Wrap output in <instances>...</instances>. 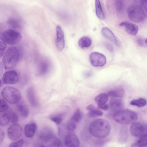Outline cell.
Wrapping results in <instances>:
<instances>
[{
	"instance_id": "obj_1",
	"label": "cell",
	"mask_w": 147,
	"mask_h": 147,
	"mask_svg": "<svg viewBox=\"0 0 147 147\" xmlns=\"http://www.w3.org/2000/svg\"><path fill=\"white\" fill-rule=\"evenodd\" d=\"M110 125L107 120L98 119L92 121L89 127L90 134L95 137L101 138L105 137L109 134Z\"/></svg>"
},
{
	"instance_id": "obj_2",
	"label": "cell",
	"mask_w": 147,
	"mask_h": 147,
	"mask_svg": "<svg viewBox=\"0 0 147 147\" xmlns=\"http://www.w3.org/2000/svg\"><path fill=\"white\" fill-rule=\"evenodd\" d=\"M20 59V53L18 49L15 46L9 47L5 52L2 61L5 68L10 69L14 68Z\"/></svg>"
},
{
	"instance_id": "obj_3",
	"label": "cell",
	"mask_w": 147,
	"mask_h": 147,
	"mask_svg": "<svg viewBox=\"0 0 147 147\" xmlns=\"http://www.w3.org/2000/svg\"><path fill=\"white\" fill-rule=\"evenodd\" d=\"M113 119L121 124L127 125L132 123L137 119V115L136 112L129 109H122L113 116Z\"/></svg>"
},
{
	"instance_id": "obj_4",
	"label": "cell",
	"mask_w": 147,
	"mask_h": 147,
	"mask_svg": "<svg viewBox=\"0 0 147 147\" xmlns=\"http://www.w3.org/2000/svg\"><path fill=\"white\" fill-rule=\"evenodd\" d=\"M1 41L10 45H14L19 43L22 38L21 34L18 31L12 29L4 30L1 35Z\"/></svg>"
},
{
	"instance_id": "obj_5",
	"label": "cell",
	"mask_w": 147,
	"mask_h": 147,
	"mask_svg": "<svg viewBox=\"0 0 147 147\" xmlns=\"http://www.w3.org/2000/svg\"><path fill=\"white\" fill-rule=\"evenodd\" d=\"M1 94L6 101L12 104L19 102L21 98V94L17 89L11 86L4 87L1 91Z\"/></svg>"
},
{
	"instance_id": "obj_6",
	"label": "cell",
	"mask_w": 147,
	"mask_h": 147,
	"mask_svg": "<svg viewBox=\"0 0 147 147\" xmlns=\"http://www.w3.org/2000/svg\"><path fill=\"white\" fill-rule=\"evenodd\" d=\"M127 13L129 19L136 22H142L146 16L141 6L137 5L129 6L127 9Z\"/></svg>"
},
{
	"instance_id": "obj_7",
	"label": "cell",
	"mask_w": 147,
	"mask_h": 147,
	"mask_svg": "<svg viewBox=\"0 0 147 147\" xmlns=\"http://www.w3.org/2000/svg\"><path fill=\"white\" fill-rule=\"evenodd\" d=\"M90 60L92 66L95 67H101L106 63V58L103 54L97 52L92 53L90 55Z\"/></svg>"
},
{
	"instance_id": "obj_8",
	"label": "cell",
	"mask_w": 147,
	"mask_h": 147,
	"mask_svg": "<svg viewBox=\"0 0 147 147\" xmlns=\"http://www.w3.org/2000/svg\"><path fill=\"white\" fill-rule=\"evenodd\" d=\"M22 132L21 126L15 123L11 125L7 129V135L9 138L12 140L18 139L21 136Z\"/></svg>"
},
{
	"instance_id": "obj_9",
	"label": "cell",
	"mask_w": 147,
	"mask_h": 147,
	"mask_svg": "<svg viewBox=\"0 0 147 147\" xmlns=\"http://www.w3.org/2000/svg\"><path fill=\"white\" fill-rule=\"evenodd\" d=\"M19 76L18 72L14 70L6 71L2 78L3 82L5 84H13L18 81Z\"/></svg>"
},
{
	"instance_id": "obj_10",
	"label": "cell",
	"mask_w": 147,
	"mask_h": 147,
	"mask_svg": "<svg viewBox=\"0 0 147 147\" xmlns=\"http://www.w3.org/2000/svg\"><path fill=\"white\" fill-rule=\"evenodd\" d=\"M56 46L58 50L61 51L63 50L65 46L64 33L61 27L58 25L56 27Z\"/></svg>"
},
{
	"instance_id": "obj_11",
	"label": "cell",
	"mask_w": 147,
	"mask_h": 147,
	"mask_svg": "<svg viewBox=\"0 0 147 147\" xmlns=\"http://www.w3.org/2000/svg\"><path fill=\"white\" fill-rule=\"evenodd\" d=\"M64 143L66 147H79L80 144L78 137L72 132L68 133L65 136Z\"/></svg>"
},
{
	"instance_id": "obj_12",
	"label": "cell",
	"mask_w": 147,
	"mask_h": 147,
	"mask_svg": "<svg viewBox=\"0 0 147 147\" xmlns=\"http://www.w3.org/2000/svg\"><path fill=\"white\" fill-rule=\"evenodd\" d=\"M109 107L112 115L117 112L123 109L124 104L121 100L118 98H112L110 101Z\"/></svg>"
},
{
	"instance_id": "obj_13",
	"label": "cell",
	"mask_w": 147,
	"mask_h": 147,
	"mask_svg": "<svg viewBox=\"0 0 147 147\" xmlns=\"http://www.w3.org/2000/svg\"><path fill=\"white\" fill-rule=\"evenodd\" d=\"M130 131L133 136L136 137L141 136L144 134V128L140 123L135 122L130 126Z\"/></svg>"
},
{
	"instance_id": "obj_14",
	"label": "cell",
	"mask_w": 147,
	"mask_h": 147,
	"mask_svg": "<svg viewBox=\"0 0 147 147\" xmlns=\"http://www.w3.org/2000/svg\"><path fill=\"white\" fill-rule=\"evenodd\" d=\"M119 25L120 26L124 27L126 32L131 35H136L138 31V26L136 24L129 22H123L120 23Z\"/></svg>"
},
{
	"instance_id": "obj_15",
	"label": "cell",
	"mask_w": 147,
	"mask_h": 147,
	"mask_svg": "<svg viewBox=\"0 0 147 147\" xmlns=\"http://www.w3.org/2000/svg\"><path fill=\"white\" fill-rule=\"evenodd\" d=\"M101 32L106 38L109 40L118 47L120 46V43L113 32L109 29L104 27L101 30Z\"/></svg>"
},
{
	"instance_id": "obj_16",
	"label": "cell",
	"mask_w": 147,
	"mask_h": 147,
	"mask_svg": "<svg viewBox=\"0 0 147 147\" xmlns=\"http://www.w3.org/2000/svg\"><path fill=\"white\" fill-rule=\"evenodd\" d=\"M38 136L43 142H46L54 136L53 131L50 128L45 127L40 131Z\"/></svg>"
},
{
	"instance_id": "obj_17",
	"label": "cell",
	"mask_w": 147,
	"mask_h": 147,
	"mask_svg": "<svg viewBox=\"0 0 147 147\" xmlns=\"http://www.w3.org/2000/svg\"><path fill=\"white\" fill-rule=\"evenodd\" d=\"M41 147H63L61 141L57 138L53 136L49 140L43 142Z\"/></svg>"
},
{
	"instance_id": "obj_18",
	"label": "cell",
	"mask_w": 147,
	"mask_h": 147,
	"mask_svg": "<svg viewBox=\"0 0 147 147\" xmlns=\"http://www.w3.org/2000/svg\"><path fill=\"white\" fill-rule=\"evenodd\" d=\"M26 95L30 105L34 107L38 105V102L33 89L29 87L26 91Z\"/></svg>"
},
{
	"instance_id": "obj_19",
	"label": "cell",
	"mask_w": 147,
	"mask_h": 147,
	"mask_svg": "<svg viewBox=\"0 0 147 147\" xmlns=\"http://www.w3.org/2000/svg\"><path fill=\"white\" fill-rule=\"evenodd\" d=\"M37 127V125L34 123L26 124L24 127V133L26 136L29 138H31L34 136Z\"/></svg>"
},
{
	"instance_id": "obj_20",
	"label": "cell",
	"mask_w": 147,
	"mask_h": 147,
	"mask_svg": "<svg viewBox=\"0 0 147 147\" xmlns=\"http://www.w3.org/2000/svg\"><path fill=\"white\" fill-rule=\"evenodd\" d=\"M17 109L20 115L23 117H27L29 113V110L27 105L23 103H20L17 105Z\"/></svg>"
},
{
	"instance_id": "obj_21",
	"label": "cell",
	"mask_w": 147,
	"mask_h": 147,
	"mask_svg": "<svg viewBox=\"0 0 147 147\" xmlns=\"http://www.w3.org/2000/svg\"><path fill=\"white\" fill-rule=\"evenodd\" d=\"M124 91L121 87H118L115 89L109 91L107 94L108 96L112 98H119L123 96Z\"/></svg>"
},
{
	"instance_id": "obj_22",
	"label": "cell",
	"mask_w": 147,
	"mask_h": 147,
	"mask_svg": "<svg viewBox=\"0 0 147 147\" xmlns=\"http://www.w3.org/2000/svg\"><path fill=\"white\" fill-rule=\"evenodd\" d=\"M147 146V134H143L136 142L133 143L131 147H145Z\"/></svg>"
},
{
	"instance_id": "obj_23",
	"label": "cell",
	"mask_w": 147,
	"mask_h": 147,
	"mask_svg": "<svg viewBox=\"0 0 147 147\" xmlns=\"http://www.w3.org/2000/svg\"><path fill=\"white\" fill-rule=\"evenodd\" d=\"M91 43V39L86 36H84L80 38L78 42L79 46L82 49L89 47Z\"/></svg>"
},
{
	"instance_id": "obj_24",
	"label": "cell",
	"mask_w": 147,
	"mask_h": 147,
	"mask_svg": "<svg viewBox=\"0 0 147 147\" xmlns=\"http://www.w3.org/2000/svg\"><path fill=\"white\" fill-rule=\"evenodd\" d=\"M108 100V96L105 93H101L98 94L95 97L94 99L98 106L106 104Z\"/></svg>"
},
{
	"instance_id": "obj_25",
	"label": "cell",
	"mask_w": 147,
	"mask_h": 147,
	"mask_svg": "<svg viewBox=\"0 0 147 147\" xmlns=\"http://www.w3.org/2000/svg\"><path fill=\"white\" fill-rule=\"evenodd\" d=\"M95 11L97 17L101 20H103L105 18L104 13L99 0L95 1Z\"/></svg>"
},
{
	"instance_id": "obj_26",
	"label": "cell",
	"mask_w": 147,
	"mask_h": 147,
	"mask_svg": "<svg viewBox=\"0 0 147 147\" xmlns=\"http://www.w3.org/2000/svg\"><path fill=\"white\" fill-rule=\"evenodd\" d=\"M82 117V113L79 109H77L69 120L77 125L81 121Z\"/></svg>"
},
{
	"instance_id": "obj_27",
	"label": "cell",
	"mask_w": 147,
	"mask_h": 147,
	"mask_svg": "<svg viewBox=\"0 0 147 147\" xmlns=\"http://www.w3.org/2000/svg\"><path fill=\"white\" fill-rule=\"evenodd\" d=\"M10 122V118L9 112H5L1 113L0 124L2 126L7 125Z\"/></svg>"
},
{
	"instance_id": "obj_28",
	"label": "cell",
	"mask_w": 147,
	"mask_h": 147,
	"mask_svg": "<svg viewBox=\"0 0 147 147\" xmlns=\"http://www.w3.org/2000/svg\"><path fill=\"white\" fill-rule=\"evenodd\" d=\"M49 65L45 61L41 62L39 65L38 73L40 75H44L47 73L49 70Z\"/></svg>"
},
{
	"instance_id": "obj_29",
	"label": "cell",
	"mask_w": 147,
	"mask_h": 147,
	"mask_svg": "<svg viewBox=\"0 0 147 147\" xmlns=\"http://www.w3.org/2000/svg\"><path fill=\"white\" fill-rule=\"evenodd\" d=\"M146 103V100L143 98L133 100L130 102V105L138 107H143L145 106Z\"/></svg>"
},
{
	"instance_id": "obj_30",
	"label": "cell",
	"mask_w": 147,
	"mask_h": 147,
	"mask_svg": "<svg viewBox=\"0 0 147 147\" xmlns=\"http://www.w3.org/2000/svg\"><path fill=\"white\" fill-rule=\"evenodd\" d=\"M0 112L1 113L5 112L8 108V106L6 102L3 99L0 100Z\"/></svg>"
},
{
	"instance_id": "obj_31",
	"label": "cell",
	"mask_w": 147,
	"mask_h": 147,
	"mask_svg": "<svg viewBox=\"0 0 147 147\" xmlns=\"http://www.w3.org/2000/svg\"><path fill=\"white\" fill-rule=\"evenodd\" d=\"M115 6L116 9L117 11L120 12L123 11L124 7V5L122 1H115Z\"/></svg>"
},
{
	"instance_id": "obj_32",
	"label": "cell",
	"mask_w": 147,
	"mask_h": 147,
	"mask_svg": "<svg viewBox=\"0 0 147 147\" xmlns=\"http://www.w3.org/2000/svg\"><path fill=\"white\" fill-rule=\"evenodd\" d=\"M103 114V113L102 111L96 109L89 111L88 113V115L90 117H93L102 116Z\"/></svg>"
},
{
	"instance_id": "obj_33",
	"label": "cell",
	"mask_w": 147,
	"mask_h": 147,
	"mask_svg": "<svg viewBox=\"0 0 147 147\" xmlns=\"http://www.w3.org/2000/svg\"><path fill=\"white\" fill-rule=\"evenodd\" d=\"M10 118V122L13 123H16L18 120V117L17 114L13 112H9Z\"/></svg>"
},
{
	"instance_id": "obj_34",
	"label": "cell",
	"mask_w": 147,
	"mask_h": 147,
	"mask_svg": "<svg viewBox=\"0 0 147 147\" xmlns=\"http://www.w3.org/2000/svg\"><path fill=\"white\" fill-rule=\"evenodd\" d=\"M77 125L69 121L67 125V129L70 131H74L76 128Z\"/></svg>"
},
{
	"instance_id": "obj_35",
	"label": "cell",
	"mask_w": 147,
	"mask_h": 147,
	"mask_svg": "<svg viewBox=\"0 0 147 147\" xmlns=\"http://www.w3.org/2000/svg\"><path fill=\"white\" fill-rule=\"evenodd\" d=\"M7 47L6 44L4 42L0 41V56L1 58L4 54Z\"/></svg>"
},
{
	"instance_id": "obj_36",
	"label": "cell",
	"mask_w": 147,
	"mask_h": 147,
	"mask_svg": "<svg viewBox=\"0 0 147 147\" xmlns=\"http://www.w3.org/2000/svg\"><path fill=\"white\" fill-rule=\"evenodd\" d=\"M142 8L146 16L147 17V0H142L140 2Z\"/></svg>"
},
{
	"instance_id": "obj_37",
	"label": "cell",
	"mask_w": 147,
	"mask_h": 147,
	"mask_svg": "<svg viewBox=\"0 0 147 147\" xmlns=\"http://www.w3.org/2000/svg\"><path fill=\"white\" fill-rule=\"evenodd\" d=\"M23 143V140L21 139L11 144L8 147H22Z\"/></svg>"
},
{
	"instance_id": "obj_38",
	"label": "cell",
	"mask_w": 147,
	"mask_h": 147,
	"mask_svg": "<svg viewBox=\"0 0 147 147\" xmlns=\"http://www.w3.org/2000/svg\"><path fill=\"white\" fill-rule=\"evenodd\" d=\"M51 120L56 124L59 125L62 122L63 119L60 117H51Z\"/></svg>"
},
{
	"instance_id": "obj_39",
	"label": "cell",
	"mask_w": 147,
	"mask_h": 147,
	"mask_svg": "<svg viewBox=\"0 0 147 147\" xmlns=\"http://www.w3.org/2000/svg\"><path fill=\"white\" fill-rule=\"evenodd\" d=\"M16 21L13 19H10L8 23L10 26L13 27H19L18 23Z\"/></svg>"
},
{
	"instance_id": "obj_40",
	"label": "cell",
	"mask_w": 147,
	"mask_h": 147,
	"mask_svg": "<svg viewBox=\"0 0 147 147\" xmlns=\"http://www.w3.org/2000/svg\"><path fill=\"white\" fill-rule=\"evenodd\" d=\"M105 46L106 48L109 51L112 52L113 50V48L112 45L108 43H105Z\"/></svg>"
},
{
	"instance_id": "obj_41",
	"label": "cell",
	"mask_w": 147,
	"mask_h": 147,
	"mask_svg": "<svg viewBox=\"0 0 147 147\" xmlns=\"http://www.w3.org/2000/svg\"><path fill=\"white\" fill-rule=\"evenodd\" d=\"M98 106L99 108L104 110H107L109 108V105L106 103L98 105Z\"/></svg>"
},
{
	"instance_id": "obj_42",
	"label": "cell",
	"mask_w": 147,
	"mask_h": 147,
	"mask_svg": "<svg viewBox=\"0 0 147 147\" xmlns=\"http://www.w3.org/2000/svg\"><path fill=\"white\" fill-rule=\"evenodd\" d=\"M86 109L89 111L96 109L94 106L92 105H88Z\"/></svg>"
},
{
	"instance_id": "obj_43",
	"label": "cell",
	"mask_w": 147,
	"mask_h": 147,
	"mask_svg": "<svg viewBox=\"0 0 147 147\" xmlns=\"http://www.w3.org/2000/svg\"><path fill=\"white\" fill-rule=\"evenodd\" d=\"M138 44L140 46H142L144 45V42L142 39L141 38H138L137 40Z\"/></svg>"
},
{
	"instance_id": "obj_44",
	"label": "cell",
	"mask_w": 147,
	"mask_h": 147,
	"mask_svg": "<svg viewBox=\"0 0 147 147\" xmlns=\"http://www.w3.org/2000/svg\"><path fill=\"white\" fill-rule=\"evenodd\" d=\"M4 136V134L3 131H1L0 134V142H1L3 140Z\"/></svg>"
},
{
	"instance_id": "obj_45",
	"label": "cell",
	"mask_w": 147,
	"mask_h": 147,
	"mask_svg": "<svg viewBox=\"0 0 147 147\" xmlns=\"http://www.w3.org/2000/svg\"><path fill=\"white\" fill-rule=\"evenodd\" d=\"M2 67L3 66H2V63H1V62H0V73H1H1H2V72H3V69H1L2 68V69H3Z\"/></svg>"
},
{
	"instance_id": "obj_46",
	"label": "cell",
	"mask_w": 147,
	"mask_h": 147,
	"mask_svg": "<svg viewBox=\"0 0 147 147\" xmlns=\"http://www.w3.org/2000/svg\"><path fill=\"white\" fill-rule=\"evenodd\" d=\"M145 43L147 45V39H146L145 41Z\"/></svg>"
}]
</instances>
